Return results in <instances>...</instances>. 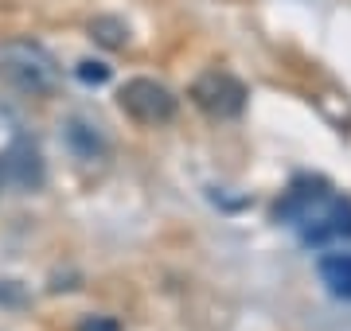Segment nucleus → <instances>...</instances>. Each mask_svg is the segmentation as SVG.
<instances>
[{
    "label": "nucleus",
    "instance_id": "nucleus-1",
    "mask_svg": "<svg viewBox=\"0 0 351 331\" xmlns=\"http://www.w3.org/2000/svg\"><path fill=\"white\" fill-rule=\"evenodd\" d=\"M274 218L285 222L308 250H324L351 238V199L332 191L324 179H293L281 203L274 207Z\"/></svg>",
    "mask_w": 351,
    "mask_h": 331
},
{
    "label": "nucleus",
    "instance_id": "nucleus-2",
    "mask_svg": "<svg viewBox=\"0 0 351 331\" xmlns=\"http://www.w3.org/2000/svg\"><path fill=\"white\" fill-rule=\"evenodd\" d=\"M0 82L27 98H43L59 86V63L36 39H4L0 43Z\"/></svg>",
    "mask_w": 351,
    "mask_h": 331
},
{
    "label": "nucleus",
    "instance_id": "nucleus-3",
    "mask_svg": "<svg viewBox=\"0 0 351 331\" xmlns=\"http://www.w3.org/2000/svg\"><path fill=\"white\" fill-rule=\"evenodd\" d=\"M117 105L125 109L137 125H164L176 117V94L156 78H129L117 90Z\"/></svg>",
    "mask_w": 351,
    "mask_h": 331
},
{
    "label": "nucleus",
    "instance_id": "nucleus-4",
    "mask_svg": "<svg viewBox=\"0 0 351 331\" xmlns=\"http://www.w3.org/2000/svg\"><path fill=\"white\" fill-rule=\"evenodd\" d=\"M246 86H242L234 75H226V70H207L191 82V102L199 105L207 117L215 121H230V117H239L246 109Z\"/></svg>",
    "mask_w": 351,
    "mask_h": 331
},
{
    "label": "nucleus",
    "instance_id": "nucleus-5",
    "mask_svg": "<svg viewBox=\"0 0 351 331\" xmlns=\"http://www.w3.org/2000/svg\"><path fill=\"white\" fill-rule=\"evenodd\" d=\"M4 172H8V179H12L16 187H24V191H39L43 187V156H39V148L32 144L27 137H16L12 148L4 153Z\"/></svg>",
    "mask_w": 351,
    "mask_h": 331
},
{
    "label": "nucleus",
    "instance_id": "nucleus-6",
    "mask_svg": "<svg viewBox=\"0 0 351 331\" xmlns=\"http://www.w3.org/2000/svg\"><path fill=\"white\" fill-rule=\"evenodd\" d=\"M66 144H71V153L82 156V160H101V156L110 153L106 133H101L94 121H86V117H71V121H66Z\"/></svg>",
    "mask_w": 351,
    "mask_h": 331
},
{
    "label": "nucleus",
    "instance_id": "nucleus-7",
    "mask_svg": "<svg viewBox=\"0 0 351 331\" xmlns=\"http://www.w3.org/2000/svg\"><path fill=\"white\" fill-rule=\"evenodd\" d=\"M320 280L328 284V293L339 300H351V254H328L320 257Z\"/></svg>",
    "mask_w": 351,
    "mask_h": 331
},
{
    "label": "nucleus",
    "instance_id": "nucleus-8",
    "mask_svg": "<svg viewBox=\"0 0 351 331\" xmlns=\"http://www.w3.org/2000/svg\"><path fill=\"white\" fill-rule=\"evenodd\" d=\"M90 36L94 43H101L106 51H125L129 47V27L117 20V16H94L90 20Z\"/></svg>",
    "mask_w": 351,
    "mask_h": 331
},
{
    "label": "nucleus",
    "instance_id": "nucleus-9",
    "mask_svg": "<svg viewBox=\"0 0 351 331\" xmlns=\"http://www.w3.org/2000/svg\"><path fill=\"white\" fill-rule=\"evenodd\" d=\"M75 75H78V82H86V86H106V82H110V66L94 63V59H82Z\"/></svg>",
    "mask_w": 351,
    "mask_h": 331
},
{
    "label": "nucleus",
    "instance_id": "nucleus-10",
    "mask_svg": "<svg viewBox=\"0 0 351 331\" xmlns=\"http://www.w3.org/2000/svg\"><path fill=\"white\" fill-rule=\"evenodd\" d=\"M24 300H27V293L20 280H0V304L4 308H20Z\"/></svg>",
    "mask_w": 351,
    "mask_h": 331
},
{
    "label": "nucleus",
    "instance_id": "nucleus-11",
    "mask_svg": "<svg viewBox=\"0 0 351 331\" xmlns=\"http://www.w3.org/2000/svg\"><path fill=\"white\" fill-rule=\"evenodd\" d=\"M78 331H121V323H117V319H110V316H90V319H82V323H78Z\"/></svg>",
    "mask_w": 351,
    "mask_h": 331
},
{
    "label": "nucleus",
    "instance_id": "nucleus-12",
    "mask_svg": "<svg viewBox=\"0 0 351 331\" xmlns=\"http://www.w3.org/2000/svg\"><path fill=\"white\" fill-rule=\"evenodd\" d=\"M4 179H8V172H4V156H0V191H4Z\"/></svg>",
    "mask_w": 351,
    "mask_h": 331
}]
</instances>
